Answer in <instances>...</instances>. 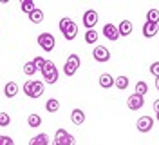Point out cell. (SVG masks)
Returning a JSON list of instances; mask_svg holds the SVG:
<instances>
[{
  "mask_svg": "<svg viewBox=\"0 0 159 145\" xmlns=\"http://www.w3.org/2000/svg\"><path fill=\"white\" fill-rule=\"evenodd\" d=\"M60 31H61V35H63V38L65 40H74L76 38V35H78V26L72 22L70 18H61L60 20Z\"/></svg>",
  "mask_w": 159,
  "mask_h": 145,
  "instance_id": "6da1fadb",
  "label": "cell"
},
{
  "mask_svg": "<svg viewBox=\"0 0 159 145\" xmlns=\"http://www.w3.org/2000/svg\"><path fill=\"white\" fill-rule=\"evenodd\" d=\"M24 93L29 98H40L43 94V82H38V80H29L24 84Z\"/></svg>",
  "mask_w": 159,
  "mask_h": 145,
  "instance_id": "7a4b0ae2",
  "label": "cell"
},
{
  "mask_svg": "<svg viewBox=\"0 0 159 145\" xmlns=\"http://www.w3.org/2000/svg\"><path fill=\"white\" fill-rule=\"evenodd\" d=\"M42 75H43V80H45V84H56L58 82V69L54 65V62H51L47 60V64H45V67L42 69Z\"/></svg>",
  "mask_w": 159,
  "mask_h": 145,
  "instance_id": "3957f363",
  "label": "cell"
},
{
  "mask_svg": "<svg viewBox=\"0 0 159 145\" xmlns=\"http://www.w3.org/2000/svg\"><path fill=\"white\" fill-rule=\"evenodd\" d=\"M54 44H56V40H54V36L51 35V33H42L38 36V46L45 53H49V51H52L54 49Z\"/></svg>",
  "mask_w": 159,
  "mask_h": 145,
  "instance_id": "277c9868",
  "label": "cell"
},
{
  "mask_svg": "<svg viewBox=\"0 0 159 145\" xmlns=\"http://www.w3.org/2000/svg\"><path fill=\"white\" fill-rule=\"evenodd\" d=\"M92 56H94V60L96 62H109L110 60V51L107 47H103V46H96L94 47V51H92Z\"/></svg>",
  "mask_w": 159,
  "mask_h": 145,
  "instance_id": "5b68a950",
  "label": "cell"
},
{
  "mask_svg": "<svg viewBox=\"0 0 159 145\" xmlns=\"http://www.w3.org/2000/svg\"><path fill=\"white\" fill-rule=\"evenodd\" d=\"M96 24H98V13H96L94 9L85 11V15H83V26L87 27V31L92 29Z\"/></svg>",
  "mask_w": 159,
  "mask_h": 145,
  "instance_id": "8992f818",
  "label": "cell"
},
{
  "mask_svg": "<svg viewBox=\"0 0 159 145\" xmlns=\"http://www.w3.org/2000/svg\"><path fill=\"white\" fill-rule=\"evenodd\" d=\"M136 125H138L139 133H148V131H152V127H154V120H152V116H141Z\"/></svg>",
  "mask_w": 159,
  "mask_h": 145,
  "instance_id": "52a82bcc",
  "label": "cell"
},
{
  "mask_svg": "<svg viewBox=\"0 0 159 145\" xmlns=\"http://www.w3.org/2000/svg\"><path fill=\"white\" fill-rule=\"evenodd\" d=\"M103 36L109 38V40H112V42H116V40L119 38L118 27H116L114 24H105V26H103Z\"/></svg>",
  "mask_w": 159,
  "mask_h": 145,
  "instance_id": "ba28073f",
  "label": "cell"
},
{
  "mask_svg": "<svg viewBox=\"0 0 159 145\" xmlns=\"http://www.w3.org/2000/svg\"><path fill=\"white\" fill-rule=\"evenodd\" d=\"M143 104H145L143 96H138V94H130V96L127 98V105H129L130 111H138V109H141Z\"/></svg>",
  "mask_w": 159,
  "mask_h": 145,
  "instance_id": "9c48e42d",
  "label": "cell"
},
{
  "mask_svg": "<svg viewBox=\"0 0 159 145\" xmlns=\"http://www.w3.org/2000/svg\"><path fill=\"white\" fill-rule=\"evenodd\" d=\"M157 31H159V24L145 22V26H143V35H145L147 38H154V36L157 35Z\"/></svg>",
  "mask_w": 159,
  "mask_h": 145,
  "instance_id": "30bf717a",
  "label": "cell"
},
{
  "mask_svg": "<svg viewBox=\"0 0 159 145\" xmlns=\"http://www.w3.org/2000/svg\"><path fill=\"white\" fill-rule=\"evenodd\" d=\"M70 122H72L74 125H81V123L85 122V113H83L81 109H74V111L70 113Z\"/></svg>",
  "mask_w": 159,
  "mask_h": 145,
  "instance_id": "8fae6325",
  "label": "cell"
},
{
  "mask_svg": "<svg viewBox=\"0 0 159 145\" xmlns=\"http://www.w3.org/2000/svg\"><path fill=\"white\" fill-rule=\"evenodd\" d=\"M4 94L7 98H15L18 94V85H16V82H7L6 87H4Z\"/></svg>",
  "mask_w": 159,
  "mask_h": 145,
  "instance_id": "7c38bea8",
  "label": "cell"
},
{
  "mask_svg": "<svg viewBox=\"0 0 159 145\" xmlns=\"http://www.w3.org/2000/svg\"><path fill=\"white\" fill-rule=\"evenodd\" d=\"M132 22L130 20H123L121 24H119V27H118V31H119V36H129L130 33H132Z\"/></svg>",
  "mask_w": 159,
  "mask_h": 145,
  "instance_id": "4fadbf2b",
  "label": "cell"
},
{
  "mask_svg": "<svg viewBox=\"0 0 159 145\" xmlns=\"http://www.w3.org/2000/svg\"><path fill=\"white\" fill-rule=\"evenodd\" d=\"M29 145H49V136L45 134V133H40L38 136L31 138Z\"/></svg>",
  "mask_w": 159,
  "mask_h": 145,
  "instance_id": "5bb4252c",
  "label": "cell"
},
{
  "mask_svg": "<svg viewBox=\"0 0 159 145\" xmlns=\"http://www.w3.org/2000/svg\"><path fill=\"white\" fill-rule=\"evenodd\" d=\"M114 82H116V80L110 76L109 73H103V75L99 76V85L103 87V89H110V87L114 85Z\"/></svg>",
  "mask_w": 159,
  "mask_h": 145,
  "instance_id": "9a60e30c",
  "label": "cell"
},
{
  "mask_svg": "<svg viewBox=\"0 0 159 145\" xmlns=\"http://www.w3.org/2000/svg\"><path fill=\"white\" fill-rule=\"evenodd\" d=\"M52 145H76V140L72 134H67L65 138H54Z\"/></svg>",
  "mask_w": 159,
  "mask_h": 145,
  "instance_id": "2e32d148",
  "label": "cell"
},
{
  "mask_svg": "<svg viewBox=\"0 0 159 145\" xmlns=\"http://www.w3.org/2000/svg\"><path fill=\"white\" fill-rule=\"evenodd\" d=\"M147 93H148V85H147V82H138V84H136V91H134V94L145 98Z\"/></svg>",
  "mask_w": 159,
  "mask_h": 145,
  "instance_id": "e0dca14e",
  "label": "cell"
},
{
  "mask_svg": "<svg viewBox=\"0 0 159 145\" xmlns=\"http://www.w3.org/2000/svg\"><path fill=\"white\" fill-rule=\"evenodd\" d=\"M29 20L33 22V24H40V22H43V11L36 7V9L29 15Z\"/></svg>",
  "mask_w": 159,
  "mask_h": 145,
  "instance_id": "ac0fdd59",
  "label": "cell"
},
{
  "mask_svg": "<svg viewBox=\"0 0 159 145\" xmlns=\"http://www.w3.org/2000/svg\"><path fill=\"white\" fill-rule=\"evenodd\" d=\"M45 109H47V113H56L60 109V102L56 98H51V100L45 102Z\"/></svg>",
  "mask_w": 159,
  "mask_h": 145,
  "instance_id": "d6986e66",
  "label": "cell"
},
{
  "mask_svg": "<svg viewBox=\"0 0 159 145\" xmlns=\"http://www.w3.org/2000/svg\"><path fill=\"white\" fill-rule=\"evenodd\" d=\"M98 31H96V29H89V31H87V33H85V42H87V44H96V42H98Z\"/></svg>",
  "mask_w": 159,
  "mask_h": 145,
  "instance_id": "ffe728a7",
  "label": "cell"
},
{
  "mask_svg": "<svg viewBox=\"0 0 159 145\" xmlns=\"http://www.w3.org/2000/svg\"><path fill=\"white\" fill-rule=\"evenodd\" d=\"M34 9H36V7H34V2H33V0H22V11H24L25 15H31Z\"/></svg>",
  "mask_w": 159,
  "mask_h": 145,
  "instance_id": "44dd1931",
  "label": "cell"
},
{
  "mask_svg": "<svg viewBox=\"0 0 159 145\" xmlns=\"http://www.w3.org/2000/svg\"><path fill=\"white\" fill-rule=\"evenodd\" d=\"M147 22L159 24V11H157V9H150L148 13H147Z\"/></svg>",
  "mask_w": 159,
  "mask_h": 145,
  "instance_id": "7402d4cb",
  "label": "cell"
},
{
  "mask_svg": "<svg viewBox=\"0 0 159 145\" xmlns=\"http://www.w3.org/2000/svg\"><path fill=\"white\" fill-rule=\"evenodd\" d=\"M27 123H29V127H40L42 125V116L31 114L29 118H27Z\"/></svg>",
  "mask_w": 159,
  "mask_h": 145,
  "instance_id": "603a6c76",
  "label": "cell"
},
{
  "mask_svg": "<svg viewBox=\"0 0 159 145\" xmlns=\"http://www.w3.org/2000/svg\"><path fill=\"white\" fill-rule=\"evenodd\" d=\"M114 85H118V89H127L129 87V78L127 76H118L116 78V82H114Z\"/></svg>",
  "mask_w": 159,
  "mask_h": 145,
  "instance_id": "cb8c5ba5",
  "label": "cell"
},
{
  "mask_svg": "<svg viewBox=\"0 0 159 145\" xmlns=\"http://www.w3.org/2000/svg\"><path fill=\"white\" fill-rule=\"evenodd\" d=\"M36 71H38V69H36V65H34L33 62H27V64L24 65V75H27V76H33Z\"/></svg>",
  "mask_w": 159,
  "mask_h": 145,
  "instance_id": "d4e9b609",
  "label": "cell"
},
{
  "mask_svg": "<svg viewBox=\"0 0 159 145\" xmlns=\"http://www.w3.org/2000/svg\"><path fill=\"white\" fill-rule=\"evenodd\" d=\"M33 64H34V65H36V69H38L40 73H42V69L45 67L47 60H45V58H42V56H36V58H33Z\"/></svg>",
  "mask_w": 159,
  "mask_h": 145,
  "instance_id": "484cf974",
  "label": "cell"
},
{
  "mask_svg": "<svg viewBox=\"0 0 159 145\" xmlns=\"http://www.w3.org/2000/svg\"><path fill=\"white\" fill-rule=\"evenodd\" d=\"M11 123V118L7 113H0V127H7Z\"/></svg>",
  "mask_w": 159,
  "mask_h": 145,
  "instance_id": "4316f807",
  "label": "cell"
},
{
  "mask_svg": "<svg viewBox=\"0 0 159 145\" xmlns=\"http://www.w3.org/2000/svg\"><path fill=\"white\" fill-rule=\"evenodd\" d=\"M67 64H70L72 67L78 69L80 67V56H78V55H70V56L67 58Z\"/></svg>",
  "mask_w": 159,
  "mask_h": 145,
  "instance_id": "83f0119b",
  "label": "cell"
},
{
  "mask_svg": "<svg viewBox=\"0 0 159 145\" xmlns=\"http://www.w3.org/2000/svg\"><path fill=\"white\" fill-rule=\"evenodd\" d=\"M76 71H78V69H76V67H72L70 64H67V62H65V65H63V73H65L67 76H72V75H74Z\"/></svg>",
  "mask_w": 159,
  "mask_h": 145,
  "instance_id": "f1b7e54d",
  "label": "cell"
},
{
  "mask_svg": "<svg viewBox=\"0 0 159 145\" xmlns=\"http://www.w3.org/2000/svg\"><path fill=\"white\" fill-rule=\"evenodd\" d=\"M150 73H152L156 78L159 76V62H154V64L150 65Z\"/></svg>",
  "mask_w": 159,
  "mask_h": 145,
  "instance_id": "f546056e",
  "label": "cell"
},
{
  "mask_svg": "<svg viewBox=\"0 0 159 145\" xmlns=\"http://www.w3.org/2000/svg\"><path fill=\"white\" fill-rule=\"evenodd\" d=\"M0 145H15L9 136H0Z\"/></svg>",
  "mask_w": 159,
  "mask_h": 145,
  "instance_id": "4dcf8cb0",
  "label": "cell"
},
{
  "mask_svg": "<svg viewBox=\"0 0 159 145\" xmlns=\"http://www.w3.org/2000/svg\"><path fill=\"white\" fill-rule=\"evenodd\" d=\"M154 111H156V113L159 114V98L156 100V102H154Z\"/></svg>",
  "mask_w": 159,
  "mask_h": 145,
  "instance_id": "1f68e13d",
  "label": "cell"
},
{
  "mask_svg": "<svg viewBox=\"0 0 159 145\" xmlns=\"http://www.w3.org/2000/svg\"><path fill=\"white\" fill-rule=\"evenodd\" d=\"M156 87H157V91H159V76L156 78Z\"/></svg>",
  "mask_w": 159,
  "mask_h": 145,
  "instance_id": "d6a6232c",
  "label": "cell"
},
{
  "mask_svg": "<svg viewBox=\"0 0 159 145\" xmlns=\"http://www.w3.org/2000/svg\"><path fill=\"white\" fill-rule=\"evenodd\" d=\"M157 122H159V114H157Z\"/></svg>",
  "mask_w": 159,
  "mask_h": 145,
  "instance_id": "836d02e7",
  "label": "cell"
}]
</instances>
